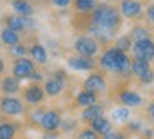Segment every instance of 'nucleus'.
<instances>
[{
    "label": "nucleus",
    "instance_id": "8",
    "mask_svg": "<svg viewBox=\"0 0 154 139\" xmlns=\"http://www.w3.org/2000/svg\"><path fill=\"white\" fill-rule=\"evenodd\" d=\"M34 70H35V66L30 59L19 57L15 60V64H14V67H12V76H15L20 81H22V79H30Z\"/></svg>",
    "mask_w": 154,
    "mask_h": 139
},
{
    "label": "nucleus",
    "instance_id": "12",
    "mask_svg": "<svg viewBox=\"0 0 154 139\" xmlns=\"http://www.w3.org/2000/svg\"><path fill=\"white\" fill-rule=\"evenodd\" d=\"M67 66L72 70H79V72H82V70H92L96 67V60L92 57H85V55L77 54L75 57H69Z\"/></svg>",
    "mask_w": 154,
    "mask_h": 139
},
{
    "label": "nucleus",
    "instance_id": "32",
    "mask_svg": "<svg viewBox=\"0 0 154 139\" xmlns=\"http://www.w3.org/2000/svg\"><path fill=\"white\" fill-rule=\"evenodd\" d=\"M72 0H50V4L54 5V7H59V8H66L70 5Z\"/></svg>",
    "mask_w": 154,
    "mask_h": 139
},
{
    "label": "nucleus",
    "instance_id": "13",
    "mask_svg": "<svg viewBox=\"0 0 154 139\" xmlns=\"http://www.w3.org/2000/svg\"><path fill=\"white\" fill-rule=\"evenodd\" d=\"M119 12L126 19H137L143 12V5L139 4L137 0H121Z\"/></svg>",
    "mask_w": 154,
    "mask_h": 139
},
{
    "label": "nucleus",
    "instance_id": "2",
    "mask_svg": "<svg viewBox=\"0 0 154 139\" xmlns=\"http://www.w3.org/2000/svg\"><path fill=\"white\" fill-rule=\"evenodd\" d=\"M91 23L97 25L100 29L116 32V29L121 25V12L114 5L99 4L91 12Z\"/></svg>",
    "mask_w": 154,
    "mask_h": 139
},
{
    "label": "nucleus",
    "instance_id": "18",
    "mask_svg": "<svg viewBox=\"0 0 154 139\" xmlns=\"http://www.w3.org/2000/svg\"><path fill=\"white\" fill-rule=\"evenodd\" d=\"M12 8L20 17H30L34 14V5L30 0H12Z\"/></svg>",
    "mask_w": 154,
    "mask_h": 139
},
{
    "label": "nucleus",
    "instance_id": "25",
    "mask_svg": "<svg viewBox=\"0 0 154 139\" xmlns=\"http://www.w3.org/2000/svg\"><path fill=\"white\" fill-rule=\"evenodd\" d=\"M129 114H131V112H129L127 106H124V107H116V109H112L111 117H112V121L122 124V122H126V121L129 119Z\"/></svg>",
    "mask_w": 154,
    "mask_h": 139
},
{
    "label": "nucleus",
    "instance_id": "26",
    "mask_svg": "<svg viewBox=\"0 0 154 139\" xmlns=\"http://www.w3.org/2000/svg\"><path fill=\"white\" fill-rule=\"evenodd\" d=\"M134 42H137V40H144V39H151V34L149 30H147L146 27H143V25H137V27H134L131 30V35H129Z\"/></svg>",
    "mask_w": 154,
    "mask_h": 139
},
{
    "label": "nucleus",
    "instance_id": "14",
    "mask_svg": "<svg viewBox=\"0 0 154 139\" xmlns=\"http://www.w3.org/2000/svg\"><path fill=\"white\" fill-rule=\"evenodd\" d=\"M5 20V25H7L8 29H12V30L15 32H23L25 29H29L32 25V19L30 17H20V15H5L4 17Z\"/></svg>",
    "mask_w": 154,
    "mask_h": 139
},
{
    "label": "nucleus",
    "instance_id": "30",
    "mask_svg": "<svg viewBox=\"0 0 154 139\" xmlns=\"http://www.w3.org/2000/svg\"><path fill=\"white\" fill-rule=\"evenodd\" d=\"M44 112H45V109H37V111L32 112V117H30L32 122L40 126V121H42V117H44Z\"/></svg>",
    "mask_w": 154,
    "mask_h": 139
},
{
    "label": "nucleus",
    "instance_id": "20",
    "mask_svg": "<svg viewBox=\"0 0 154 139\" xmlns=\"http://www.w3.org/2000/svg\"><path fill=\"white\" fill-rule=\"evenodd\" d=\"M97 102V94L96 92H91V91H81L75 97V104L79 107H87V106H92Z\"/></svg>",
    "mask_w": 154,
    "mask_h": 139
},
{
    "label": "nucleus",
    "instance_id": "29",
    "mask_svg": "<svg viewBox=\"0 0 154 139\" xmlns=\"http://www.w3.org/2000/svg\"><path fill=\"white\" fill-rule=\"evenodd\" d=\"M77 139H99V134L92 129H84V131H81Z\"/></svg>",
    "mask_w": 154,
    "mask_h": 139
},
{
    "label": "nucleus",
    "instance_id": "1",
    "mask_svg": "<svg viewBox=\"0 0 154 139\" xmlns=\"http://www.w3.org/2000/svg\"><path fill=\"white\" fill-rule=\"evenodd\" d=\"M99 66L104 70H107V72L127 74L131 70V59L127 57V54L124 50H119L117 47H109L100 55Z\"/></svg>",
    "mask_w": 154,
    "mask_h": 139
},
{
    "label": "nucleus",
    "instance_id": "7",
    "mask_svg": "<svg viewBox=\"0 0 154 139\" xmlns=\"http://www.w3.org/2000/svg\"><path fill=\"white\" fill-rule=\"evenodd\" d=\"M64 85H66V74H64V70H57L54 74V77H50L49 81H45L44 91H45L47 96L55 97L64 91Z\"/></svg>",
    "mask_w": 154,
    "mask_h": 139
},
{
    "label": "nucleus",
    "instance_id": "5",
    "mask_svg": "<svg viewBox=\"0 0 154 139\" xmlns=\"http://www.w3.org/2000/svg\"><path fill=\"white\" fill-rule=\"evenodd\" d=\"M0 112L5 114V116H10V117H15L20 116L23 112V104L22 100L17 99L14 96H5L0 99Z\"/></svg>",
    "mask_w": 154,
    "mask_h": 139
},
{
    "label": "nucleus",
    "instance_id": "15",
    "mask_svg": "<svg viewBox=\"0 0 154 139\" xmlns=\"http://www.w3.org/2000/svg\"><path fill=\"white\" fill-rule=\"evenodd\" d=\"M0 91L7 96H14L20 91V79H17L15 76H7L0 81Z\"/></svg>",
    "mask_w": 154,
    "mask_h": 139
},
{
    "label": "nucleus",
    "instance_id": "6",
    "mask_svg": "<svg viewBox=\"0 0 154 139\" xmlns=\"http://www.w3.org/2000/svg\"><path fill=\"white\" fill-rule=\"evenodd\" d=\"M134 59H143V60L151 62L154 59V42L151 39H144V40H137L134 42V45L131 47Z\"/></svg>",
    "mask_w": 154,
    "mask_h": 139
},
{
    "label": "nucleus",
    "instance_id": "39",
    "mask_svg": "<svg viewBox=\"0 0 154 139\" xmlns=\"http://www.w3.org/2000/svg\"><path fill=\"white\" fill-rule=\"evenodd\" d=\"M4 70H5V62H4V59L0 57V76L4 74Z\"/></svg>",
    "mask_w": 154,
    "mask_h": 139
},
{
    "label": "nucleus",
    "instance_id": "37",
    "mask_svg": "<svg viewBox=\"0 0 154 139\" xmlns=\"http://www.w3.org/2000/svg\"><path fill=\"white\" fill-rule=\"evenodd\" d=\"M129 129H131V131H137V129H141V124H137V122H131V124H129Z\"/></svg>",
    "mask_w": 154,
    "mask_h": 139
},
{
    "label": "nucleus",
    "instance_id": "33",
    "mask_svg": "<svg viewBox=\"0 0 154 139\" xmlns=\"http://www.w3.org/2000/svg\"><path fill=\"white\" fill-rule=\"evenodd\" d=\"M146 17H147V20H151V22L154 23V4L147 7V10H146Z\"/></svg>",
    "mask_w": 154,
    "mask_h": 139
},
{
    "label": "nucleus",
    "instance_id": "22",
    "mask_svg": "<svg viewBox=\"0 0 154 139\" xmlns=\"http://www.w3.org/2000/svg\"><path fill=\"white\" fill-rule=\"evenodd\" d=\"M0 39H2V42H4L5 45L12 47V45H15V44L20 42V35H19V32H15V30H12V29L5 27L4 30L0 32Z\"/></svg>",
    "mask_w": 154,
    "mask_h": 139
},
{
    "label": "nucleus",
    "instance_id": "17",
    "mask_svg": "<svg viewBox=\"0 0 154 139\" xmlns=\"http://www.w3.org/2000/svg\"><path fill=\"white\" fill-rule=\"evenodd\" d=\"M29 54H30L32 60L37 62V64H47V60H49V54H47L45 47L42 45V44H32L30 47H29Z\"/></svg>",
    "mask_w": 154,
    "mask_h": 139
},
{
    "label": "nucleus",
    "instance_id": "27",
    "mask_svg": "<svg viewBox=\"0 0 154 139\" xmlns=\"http://www.w3.org/2000/svg\"><path fill=\"white\" fill-rule=\"evenodd\" d=\"M119 50H124V52H127V50L132 47V39L129 37V35H122V37H119V39L116 40V45Z\"/></svg>",
    "mask_w": 154,
    "mask_h": 139
},
{
    "label": "nucleus",
    "instance_id": "34",
    "mask_svg": "<svg viewBox=\"0 0 154 139\" xmlns=\"http://www.w3.org/2000/svg\"><path fill=\"white\" fill-rule=\"evenodd\" d=\"M74 126H75V121H69V122L60 124V128L64 129V131H70V129H74Z\"/></svg>",
    "mask_w": 154,
    "mask_h": 139
},
{
    "label": "nucleus",
    "instance_id": "11",
    "mask_svg": "<svg viewBox=\"0 0 154 139\" xmlns=\"http://www.w3.org/2000/svg\"><path fill=\"white\" fill-rule=\"evenodd\" d=\"M106 87H107V82H106L104 76L102 74H91L87 79L84 81V89L85 91H91V92H96V94H100L104 92Z\"/></svg>",
    "mask_w": 154,
    "mask_h": 139
},
{
    "label": "nucleus",
    "instance_id": "36",
    "mask_svg": "<svg viewBox=\"0 0 154 139\" xmlns=\"http://www.w3.org/2000/svg\"><path fill=\"white\" fill-rule=\"evenodd\" d=\"M42 139H59V137H57V134H55V132H47Z\"/></svg>",
    "mask_w": 154,
    "mask_h": 139
},
{
    "label": "nucleus",
    "instance_id": "3",
    "mask_svg": "<svg viewBox=\"0 0 154 139\" xmlns=\"http://www.w3.org/2000/svg\"><path fill=\"white\" fill-rule=\"evenodd\" d=\"M74 50L79 55H85V57H94L99 52V40L89 35H81L77 37L74 42Z\"/></svg>",
    "mask_w": 154,
    "mask_h": 139
},
{
    "label": "nucleus",
    "instance_id": "35",
    "mask_svg": "<svg viewBox=\"0 0 154 139\" xmlns=\"http://www.w3.org/2000/svg\"><path fill=\"white\" fill-rule=\"evenodd\" d=\"M44 79V76L40 72H37V70H34V74H32V77H30V81H34V82H38V81H42Z\"/></svg>",
    "mask_w": 154,
    "mask_h": 139
},
{
    "label": "nucleus",
    "instance_id": "24",
    "mask_svg": "<svg viewBox=\"0 0 154 139\" xmlns=\"http://www.w3.org/2000/svg\"><path fill=\"white\" fill-rule=\"evenodd\" d=\"M17 134V126L14 122H0V137L2 139H14Z\"/></svg>",
    "mask_w": 154,
    "mask_h": 139
},
{
    "label": "nucleus",
    "instance_id": "10",
    "mask_svg": "<svg viewBox=\"0 0 154 139\" xmlns=\"http://www.w3.org/2000/svg\"><path fill=\"white\" fill-rule=\"evenodd\" d=\"M23 100L27 102V104L30 106H37L40 104L44 100V96H45V91H44V87H40V85L37 84V82H34V84H30L27 87V89H23Z\"/></svg>",
    "mask_w": 154,
    "mask_h": 139
},
{
    "label": "nucleus",
    "instance_id": "38",
    "mask_svg": "<svg viewBox=\"0 0 154 139\" xmlns=\"http://www.w3.org/2000/svg\"><path fill=\"white\" fill-rule=\"evenodd\" d=\"M147 112H149V116H151V117H152V119H154V102H152V104L149 106V107H147Z\"/></svg>",
    "mask_w": 154,
    "mask_h": 139
},
{
    "label": "nucleus",
    "instance_id": "23",
    "mask_svg": "<svg viewBox=\"0 0 154 139\" xmlns=\"http://www.w3.org/2000/svg\"><path fill=\"white\" fill-rule=\"evenodd\" d=\"M97 7V0H74V8L79 14H91Z\"/></svg>",
    "mask_w": 154,
    "mask_h": 139
},
{
    "label": "nucleus",
    "instance_id": "4",
    "mask_svg": "<svg viewBox=\"0 0 154 139\" xmlns=\"http://www.w3.org/2000/svg\"><path fill=\"white\" fill-rule=\"evenodd\" d=\"M131 72L134 74L143 84H149V82L154 81V72L151 70L149 62L143 60V59H134V60L131 62Z\"/></svg>",
    "mask_w": 154,
    "mask_h": 139
},
{
    "label": "nucleus",
    "instance_id": "31",
    "mask_svg": "<svg viewBox=\"0 0 154 139\" xmlns=\"http://www.w3.org/2000/svg\"><path fill=\"white\" fill-rule=\"evenodd\" d=\"M102 139H126V136L122 134V132H119V131H109L107 134H104L102 136Z\"/></svg>",
    "mask_w": 154,
    "mask_h": 139
},
{
    "label": "nucleus",
    "instance_id": "21",
    "mask_svg": "<svg viewBox=\"0 0 154 139\" xmlns=\"http://www.w3.org/2000/svg\"><path fill=\"white\" fill-rule=\"evenodd\" d=\"M89 124H91V129H92V131H96L99 136H104V134H107V132L112 129V126H111V121H109V119H106L104 116L97 117V119H94L92 122H89Z\"/></svg>",
    "mask_w": 154,
    "mask_h": 139
},
{
    "label": "nucleus",
    "instance_id": "40",
    "mask_svg": "<svg viewBox=\"0 0 154 139\" xmlns=\"http://www.w3.org/2000/svg\"><path fill=\"white\" fill-rule=\"evenodd\" d=\"M0 139H2V137H0Z\"/></svg>",
    "mask_w": 154,
    "mask_h": 139
},
{
    "label": "nucleus",
    "instance_id": "9",
    "mask_svg": "<svg viewBox=\"0 0 154 139\" xmlns=\"http://www.w3.org/2000/svg\"><path fill=\"white\" fill-rule=\"evenodd\" d=\"M62 124V117L60 112L55 111V109H50V111L44 112V117L40 121V128L44 129L45 132H55Z\"/></svg>",
    "mask_w": 154,
    "mask_h": 139
},
{
    "label": "nucleus",
    "instance_id": "28",
    "mask_svg": "<svg viewBox=\"0 0 154 139\" xmlns=\"http://www.w3.org/2000/svg\"><path fill=\"white\" fill-rule=\"evenodd\" d=\"M27 52H29V49L23 45V44H20V42L10 47V55H14V57H17V59H19V57H25Z\"/></svg>",
    "mask_w": 154,
    "mask_h": 139
},
{
    "label": "nucleus",
    "instance_id": "19",
    "mask_svg": "<svg viewBox=\"0 0 154 139\" xmlns=\"http://www.w3.org/2000/svg\"><path fill=\"white\" fill-rule=\"evenodd\" d=\"M102 112H104L102 106H99V104L96 102V104H92V106H87V107H84L81 117H82V121H84V122H92L94 119H97V117L102 116Z\"/></svg>",
    "mask_w": 154,
    "mask_h": 139
},
{
    "label": "nucleus",
    "instance_id": "16",
    "mask_svg": "<svg viewBox=\"0 0 154 139\" xmlns=\"http://www.w3.org/2000/svg\"><path fill=\"white\" fill-rule=\"evenodd\" d=\"M119 100H121V104L127 106V107H137V106L143 104L141 94L134 92V91H121L119 92Z\"/></svg>",
    "mask_w": 154,
    "mask_h": 139
}]
</instances>
